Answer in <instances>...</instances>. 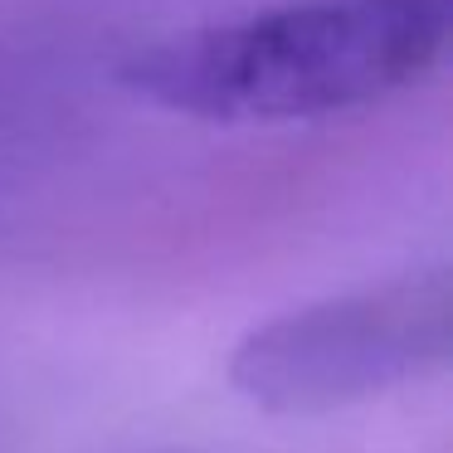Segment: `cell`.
Returning a JSON list of instances; mask_svg holds the SVG:
<instances>
[{
	"label": "cell",
	"mask_w": 453,
	"mask_h": 453,
	"mask_svg": "<svg viewBox=\"0 0 453 453\" xmlns=\"http://www.w3.org/2000/svg\"><path fill=\"white\" fill-rule=\"evenodd\" d=\"M449 346V264H419L254 322L229 351V385L268 414H326L443 371Z\"/></svg>",
	"instance_id": "obj_2"
},
{
	"label": "cell",
	"mask_w": 453,
	"mask_h": 453,
	"mask_svg": "<svg viewBox=\"0 0 453 453\" xmlns=\"http://www.w3.org/2000/svg\"><path fill=\"white\" fill-rule=\"evenodd\" d=\"M449 0H293L142 44L122 83L215 127H303L361 112L443 59Z\"/></svg>",
	"instance_id": "obj_1"
}]
</instances>
